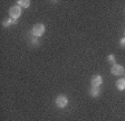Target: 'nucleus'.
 <instances>
[{
    "label": "nucleus",
    "instance_id": "1",
    "mask_svg": "<svg viewBox=\"0 0 125 121\" xmlns=\"http://www.w3.org/2000/svg\"><path fill=\"white\" fill-rule=\"evenodd\" d=\"M45 32H46V27L44 24H36L31 29V35L38 38V37H42L45 34Z\"/></svg>",
    "mask_w": 125,
    "mask_h": 121
},
{
    "label": "nucleus",
    "instance_id": "2",
    "mask_svg": "<svg viewBox=\"0 0 125 121\" xmlns=\"http://www.w3.org/2000/svg\"><path fill=\"white\" fill-rule=\"evenodd\" d=\"M9 15H10V18L17 20V19L21 16V7H19L18 5H15V6H12V7H10V9H9Z\"/></svg>",
    "mask_w": 125,
    "mask_h": 121
},
{
    "label": "nucleus",
    "instance_id": "3",
    "mask_svg": "<svg viewBox=\"0 0 125 121\" xmlns=\"http://www.w3.org/2000/svg\"><path fill=\"white\" fill-rule=\"evenodd\" d=\"M55 103H56V105H57L58 108L60 109H64L67 107L68 104V99L66 95L62 94V95H58L57 97H56V101H55Z\"/></svg>",
    "mask_w": 125,
    "mask_h": 121
},
{
    "label": "nucleus",
    "instance_id": "4",
    "mask_svg": "<svg viewBox=\"0 0 125 121\" xmlns=\"http://www.w3.org/2000/svg\"><path fill=\"white\" fill-rule=\"evenodd\" d=\"M111 73H112L113 75H115V76H121V75H123V74L125 73V70L120 64H114V65L111 67Z\"/></svg>",
    "mask_w": 125,
    "mask_h": 121
},
{
    "label": "nucleus",
    "instance_id": "5",
    "mask_svg": "<svg viewBox=\"0 0 125 121\" xmlns=\"http://www.w3.org/2000/svg\"><path fill=\"white\" fill-rule=\"evenodd\" d=\"M91 83L93 86H101L102 83H103V79H102L101 75H94L91 80Z\"/></svg>",
    "mask_w": 125,
    "mask_h": 121
},
{
    "label": "nucleus",
    "instance_id": "6",
    "mask_svg": "<svg viewBox=\"0 0 125 121\" xmlns=\"http://www.w3.org/2000/svg\"><path fill=\"white\" fill-rule=\"evenodd\" d=\"M89 94L93 97H98L101 94V86H92V89L89 90Z\"/></svg>",
    "mask_w": 125,
    "mask_h": 121
},
{
    "label": "nucleus",
    "instance_id": "7",
    "mask_svg": "<svg viewBox=\"0 0 125 121\" xmlns=\"http://www.w3.org/2000/svg\"><path fill=\"white\" fill-rule=\"evenodd\" d=\"M116 87H117V90H118V91H124V90H125V77L117 80Z\"/></svg>",
    "mask_w": 125,
    "mask_h": 121
},
{
    "label": "nucleus",
    "instance_id": "8",
    "mask_svg": "<svg viewBox=\"0 0 125 121\" xmlns=\"http://www.w3.org/2000/svg\"><path fill=\"white\" fill-rule=\"evenodd\" d=\"M15 24H17V20H15V19H12V18H8V19H6V20H3L2 26L3 27H9V26L15 25Z\"/></svg>",
    "mask_w": 125,
    "mask_h": 121
},
{
    "label": "nucleus",
    "instance_id": "9",
    "mask_svg": "<svg viewBox=\"0 0 125 121\" xmlns=\"http://www.w3.org/2000/svg\"><path fill=\"white\" fill-rule=\"evenodd\" d=\"M17 3H18V6L21 7V8H28L29 6H30V1L29 0H18Z\"/></svg>",
    "mask_w": 125,
    "mask_h": 121
},
{
    "label": "nucleus",
    "instance_id": "10",
    "mask_svg": "<svg viewBox=\"0 0 125 121\" xmlns=\"http://www.w3.org/2000/svg\"><path fill=\"white\" fill-rule=\"evenodd\" d=\"M29 43L32 44V46H38V39H37V37H35V36H32L30 39H29Z\"/></svg>",
    "mask_w": 125,
    "mask_h": 121
},
{
    "label": "nucleus",
    "instance_id": "11",
    "mask_svg": "<svg viewBox=\"0 0 125 121\" xmlns=\"http://www.w3.org/2000/svg\"><path fill=\"white\" fill-rule=\"evenodd\" d=\"M107 60H108L109 63H112L113 65H114V64H116V63H115V56L113 55V54H111V55L107 56Z\"/></svg>",
    "mask_w": 125,
    "mask_h": 121
},
{
    "label": "nucleus",
    "instance_id": "12",
    "mask_svg": "<svg viewBox=\"0 0 125 121\" xmlns=\"http://www.w3.org/2000/svg\"><path fill=\"white\" fill-rule=\"evenodd\" d=\"M120 46L122 48H125V37L124 38H122V39L120 40Z\"/></svg>",
    "mask_w": 125,
    "mask_h": 121
},
{
    "label": "nucleus",
    "instance_id": "13",
    "mask_svg": "<svg viewBox=\"0 0 125 121\" xmlns=\"http://www.w3.org/2000/svg\"><path fill=\"white\" fill-rule=\"evenodd\" d=\"M124 35H125V32H124Z\"/></svg>",
    "mask_w": 125,
    "mask_h": 121
},
{
    "label": "nucleus",
    "instance_id": "14",
    "mask_svg": "<svg viewBox=\"0 0 125 121\" xmlns=\"http://www.w3.org/2000/svg\"><path fill=\"white\" fill-rule=\"evenodd\" d=\"M124 74H125V73H124Z\"/></svg>",
    "mask_w": 125,
    "mask_h": 121
}]
</instances>
